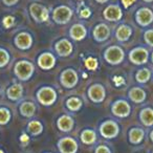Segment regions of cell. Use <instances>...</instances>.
<instances>
[{
  "label": "cell",
  "instance_id": "cell-18",
  "mask_svg": "<svg viewBox=\"0 0 153 153\" xmlns=\"http://www.w3.org/2000/svg\"><path fill=\"white\" fill-rule=\"evenodd\" d=\"M18 111H19L20 115L23 117L24 119H33L37 112L36 103L33 101L22 100L21 102H19Z\"/></svg>",
  "mask_w": 153,
  "mask_h": 153
},
{
  "label": "cell",
  "instance_id": "cell-43",
  "mask_svg": "<svg viewBox=\"0 0 153 153\" xmlns=\"http://www.w3.org/2000/svg\"><path fill=\"white\" fill-rule=\"evenodd\" d=\"M144 1H145V2H152L153 0H144Z\"/></svg>",
  "mask_w": 153,
  "mask_h": 153
},
{
  "label": "cell",
  "instance_id": "cell-20",
  "mask_svg": "<svg viewBox=\"0 0 153 153\" xmlns=\"http://www.w3.org/2000/svg\"><path fill=\"white\" fill-rule=\"evenodd\" d=\"M135 21L140 26L146 27L153 22V12L148 7H142L135 13Z\"/></svg>",
  "mask_w": 153,
  "mask_h": 153
},
{
  "label": "cell",
  "instance_id": "cell-11",
  "mask_svg": "<svg viewBox=\"0 0 153 153\" xmlns=\"http://www.w3.org/2000/svg\"><path fill=\"white\" fill-rule=\"evenodd\" d=\"M30 14L37 23H43L49 20V11L40 3H32L30 5Z\"/></svg>",
  "mask_w": 153,
  "mask_h": 153
},
{
  "label": "cell",
  "instance_id": "cell-14",
  "mask_svg": "<svg viewBox=\"0 0 153 153\" xmlns=\"http://www.w3.org/2000/svg\"><path fill=\"white\" fill-rule=\"evenodd\" d=\"M57 128L59 131L63 132V133H69L74 130V126H76V122L70 113H62L59 115L57 119Z\"/></svg>",
  "mask_w": 153,
  "mask_h": 153
},
{
  "label": "cell",
  "instance_id": "cell-17",
  "mask_svg": "<svg viewBox=\"0 0 153 153\" xmlns=\"http://www.w3.org/2000/svg\"><path fill=\"white\" fill-rule=\"evenodd\" d=\"M111 30L106 23H99L92 30V37L98 43H104L110 38Z\"/></svg>",
  "mask_w": 153,
  "mask_h": 153
},
{
  "label": "cell",
  "instance_id": "cell-4",
  "mask_svg": "<svg viewBox=\"0 0 153 153\" xmlns=\"http://www.w3.org/2000/svg\"><path fill=\"white\" fill-rule=\"evenodd\" d=\"M126 58V53L123 47L120 45L108 46L103 53V59L107 64L111 66H117L124 62Z\"/></svg>",
  "mask_w": 153,
  "mask_h": 153
},
{
  "label": "cell",
  "instance_id": "cell-23",
  "mask_svg": "<svg viewBox=\"0 0 153 153\" xmlns=\"http://www.w3.org/2000/svg\"><path fill=\"white\" fill-rule=\"evenodd\" d=\"M103 16L107 21L110 22H117L120 21L123 17V12H122L121 7L117 4H111L108 5L103 12Z\"/></svg>",
  "mask_w": 153,
  "mask_h": 153
},
{
  "label": "cell",
  "instance_id": "cell-46",
  "mask_svg": "<svg viewBox=\"0 0 153 153\" xmlns=\"http://www.w3.org/2000/svg\"><path fill=\"white\" fill-rule=\"evenodd\" d=\"M44 153H53V152H44Z\"/></svg>",
  "mask_w": 153,
  "mask_h": 153
},
{
  "label": "cell",
  "instance_id": "cell-22",
  "mask_svg": "<svg viewBox=\"0 0 153 153\" xmlns=\"http://www.w3.org/2000/svg\"><path fill=\"white\" fill-rule=\"evenodd\" d=\"M79 138L81 143L86 146H96L98 143V133L92 128H84L80 132Z\"/></svg>",
  "mask_w": 153,
  "mask_h": 153
},
{
  "label": "cell",
  "instance_id": "cell-12",
  "mask_svg": "<svg viewBox=\"0 0 153 153\" xmlns=\"http://www.w3.org/2000/svg\"><path fill=\"white\" fill-rule=\"evenodd\" d=\"M5 96L9 101L13 103H19L23 100L24 97V87L21 83H15L11 84L10 86H7V90H5Z\"/></svg>",
  "mask_w": 153,
  "mask_h": 153
},
{
  "label": "cell",
  "instance_id": "cell-42",
  "mask_svg": "<svg viewBox=\"0 0 153 153\" xmlns=\"http://www.w3.org/2000/svg\"><path fill=\"white\" fill-rule=\"evenodd\" d=\"M150 60H151V62H152V64H153V51H152V53H151V56H150Z\"/></svg>",
  "mask_w": 153,
  "mask_h": 153
},
{
  "label": "cell",
  "instance_id": "cell-39",
  "mask_svg": "<svg viewBox=\"0 0 153 153\" xmlns=\"http://www.w3.org/2000/svg\"><path fill=\"white\" fill-rule=\"evenodd\" d=\"M28 140H30V136H28L26 133H22V134H21V136H20V142L27 144Z\"/></svg>",
  "mask_w": 153,
  "mask_h": 153
},
{
  "label": "cell",
  "instance_id": "cell-45",
  "mask_svg": "<svg viewBox=\"0 0 153 153\" xmlns=\"http://www.w3.org/2000/svg\"><path fill=\"white\" fill-rule=\"evenodd\" d=\"M0 153H5V152L3 150H1V149H0Z\"/></svg>",
  "mask_w": 153,
  "mask_h": 153
},
{
  "label": "cell",
  "instance_id": "cell-31",
  "mask_svg": "<svg viewBox=\"0 0 153 153\" xmlns=\"http://www.w3.org/2000/svg\"><path fill=\"white\" fill-rule=\"evenodd\" d=\"M11 62V53L3 47H0V68H4Z\"/></svg>",
  "mask_w": 153,
  "mask_h": 153
},
{
  "label": "cell",
  "instance_id": "cell-24",
  "mask_svg": "<svg viewBox=\"0 0 153 153\" xmlns=\"http://www.w3.org/2000/svg\"><path fill=\"white\" fill-rule=\"evenodd\" d=\"M138 120L145 128L153 127V107H143L138 112Z\"/></svg>",
  "mask_w": 153,
  "mask_h": 153
},
{
  "label": "cell",
  "instance_id": "cell-26",
  "mask_svg": "<svg viewBox=\"0 0 153 153\" xmlns=\"http://www.w3.org/2000/svg\"><path fill=\"white\" fill-rule=\"evenodd\" d=\"M83 100L78 96H70L64 102V106L69 112H78L83 107Z\"/></svg>",
  "mask_w": 153,
  "mask_h": 153
},
{
  "label": "cell",
  "instance_id": "cell-5",
  "mask_svg": "<svg viewBox=\"0 0 153 153\" xmlns=\"http://www.w3.org/2000/svg\"><path fill=\"white\" fill-rule=\"evenodd\" d=\"M131 104L126 99H117L110 105V112L117 119H127L131 114Z\"/></svg>",
  "mask_w": 153,
  "mask_h": 153
},
{
  "label": "cell",
  "instance_id": "cell-16",
  "mask_svg": "<svg viewBox=\"0 0 153 153\" xmlns=\"http://www.w3.org/2000/svg\"><path fill=\"white\" fill-rule=\"evenodd\" d=\"M57 59L51 51H43L37 58V65L43 70H51L56 66Z\"/></svg>",
  "mask_w": 153,
  "mask_h": 153
},
{
  "label": "cell",
  "instance_id": "cell-21",
  "mask_svg": "<svg viewBox=\"0 0 153 153\" xmlns=\"http://www.w3.org/2000/svg\"><path fill=\"white\" fill-rule=\"evenodd\" d=\"M127 97L130 102L134 104H144L147 100V92L140 86H133L128 90Z\"/></svg>",
  "mask_w": 153,
  "mask_h": 153
},
{
  "label": "cell",
  "instance_id": "cell-30",
  "mask_svg": "<svg viewBox=\"0 0 153 153\" xmlns=\"http://www.w3.org/2000/svg\"><path fill=\"white\" fill-rule=\"evenodd\" d=\"M12 120V110L7 105H0V126H5Z\"/></svg>",
  "mask_w": 153,
  "mask_h": 153
},
{
  "label": "cell",
  "instance_id": "cell-35",
  "mask_svg": "<svg viewBox=\"0 0 153 153\" xmlns=\"http://www.w3.org/2000/svg\"><path fill=\"white\" fill-rule=\"evenodd\" d=\"M2 24L5 28H10L15 24V18L13 16H5L2 20Z\"/></svg>",
  "mask_w": 153,
  "mask_h": 153
},
{
  "label": "cell",
  "instance_id": "cell-40",
  "mask_svg": "<svg viewBox=\"0 0 153 153\" xmlns=\"http://www.w3.org/2000/svg\"><path fill=\"white\" fill-rule=\"evenodd\" d=\"M149 137H150V140H151V143L153 144V129L150 131V133H149Z\"/></svg>",
  "mask_w": 153,
  "mask_h": 153
},
{
  "label": "cell",
  "instance_id": "cell-1",
  "mask_svg": "<svg viewBox=\"0 0 153 153\" xmlns=\"http://www.w3.org/2000/svg\"><path fill=\"white\" fill-rule=\"evenodd\" d=\"M35 64L28 60H19L14 65V74L19 81H30L35 74Z\"/></svg>",
  "mask_w": 153,
  "mask_h": 153
},
{
  "label": "cell",
  "instance_id": "cell-38",
  "mask_svg": "<svg viewBox=\"0 0 153 153\" xmlns=\"http://www.w3.org/2000/svg\"><path fill=\"white\" fill-rule=\"evenodd\" d=\"M134 2H135V0H122V3H123V5L126 7V9L129 7L131 4H133Z\"/></svg>",
  "mask_w": 153,
  "mask_h": 153
},
{
  "label": "cell",
  "instance_id": "cell-3",
  "mask_svg": "<svg viewBox=\"0 0 153 153\" xmlns=\"http://www.w3.org/2000/svg\"><path fill=\"white\" fill-rule=\"evenodd\" d=\"M98 131L99 134L105 140H114L121 132V126L115 120L107 119L99 125Z\"/></svg>",
  "mask_w": 153,
  "mask_h": 153
},
{
  "label": "cell",
  "instance_id": "cell-15",
  "mask_svg": "<svg viewBox=\"0 0 153 153\" xmlns=\"http://www.w3.org/2000/svg\"><path fill=\"white\" fill-rule=\"evenodd\" d=\"M14 44L20 51H28L34 44V38L27 32H20L14 38Z\"/></svg>",
  "mask_w": 153,
  "mask_h": 153
},
{
  "label": "cell",
  "instance_id": "cell-36",
  "mask_svg": "<svg viewBox=\"0 0 153 153\" xmlns=\"http://www.w3.org/2000/svg\"><path fill=\"white\" fill-rule=\"evenodd\" d=\"M79 15H80V17L83 18V19H87V18H89L90 16H91V11H90L89 7H85L80 11Z\"/></svg>",
  "mask_w": 153,
  "mask_h": 153
},
{
  "label": "cell",
  "instance_id": "cell-28",
  "mask_svg": "<svg viewBox=\"0 0 153 153\" xmlns=\"http://www.w3.org/2000/svg\"><path fill=\"white\" fill-rule=\"evenodd\" d=\"M152 78V70L149 67H140L135 71L134 79L140 85H145L147 84Z\"/></svg>",
  "mask_w": 153,
  "mask_h": 153
},
{
  "label": "cell",
  "instance_id": "cell-37",
  "mask_svg": "<svg viewBox=\"0 0 153 153\" xmlns=\"http://www.w3.org/2000/svg\"><path fill=\"white\" fill-rule=\"evenodd\" d=\"M2 1L5 5H7V7H13V5H15L19 0H2Z\"/></svg>",
  "mask_w": 153,
  "mask_h": 153
},
{
  "label": "cell",
  "instance_id": "cell-44",
  "mask_svg": "<svg viewBox=\"0 0 153 153\" xmlns=\"http://www.w3.org/2000/svg\"><path fill=\"white\" fill-rule=\"evenodd\" d=\"M2 96V89H1V87H0V97Z\"/></svg>",
  "mask_w": 153,
  "mask_h": 153
},
{
  "label": "cell",
  "instance_id": "cell-47",
  "mask_svg": "<svg viewBox=\"0 0 153 153\" xmlns=\"http://www.w3.org/2000/svg\"><path fill=\"white\" fill-rule=\"evenodd\" d=\"M151 153H153V151H152V152H151Z\"/></svg>",
  "mask_w": 153,
  "mask_h": 153
},
{
  "label": "cell",
  "instance_id": "cell-25",
  "mask_svg": "<svg viewBox=\"0 0 153 153\" xmlns=\"http://www.w3.org/2000/svg\"><path fill=\"white\" fill-rule=\"evenodd\" d=\"M87 36V28L81 23H76L69 28V38L74 41H82Z\"/></svg>",
  "mask_w": 153,
  "mask_h": 153
},
{
  "label": "cell",
  "instance_id": "cell-7",
  "mask_svg": "<svg viewBox=\"0 0 153 153\" xmlns=\"http://www.w3.org/2000/svg\"><path fill=\"white\" fill-rule=\"evenodd\" d=\"M87 98L89 99V101L94 104H102L105 101L107 96L106 88L102 83L99 82H94V83L90 84L87 87Z\"/></svg>",
  "mask_w": 153,
  "mask_h": 153
},
{
  "label": "cell",
  "instance_id": "cell-34",
  "mask_svg": "<svg viewBox=\"0 0 153 153\" xmlns=\"http://www.w3.org/2000/svg\"><path fill=\"white\" fill-rule=\"evenodd\" d=\"M144 41L148 46L153 47V30H147L144 33Z\"/></svg>",
  "mask_w": 153,
  "mask_h": 153
},
{
  "label": "cell",
  "instance_id": "cell-10",
  "mask_svg": "<svg viewBox=\"0 0 153 153\" xmlns=\"http://www.w3.org/2000/svg\"><path fill=\"white\" fill-rule=\"evenodd\" d=\"M51 17H53V20L55 23L64 25V24H67L71 20L72 11L70 7H66V5H59L53 11Z\"/></svg>",
  "mask_w": 153,
  "mask_h": 153
},
{
  "label": "cell",
  "instance_id": "cell-33",
  "mask_svg": "<svg viewBox=\"0 0 153 153\" xmlns=\"http://www.w3.org/2000/svg\"><path fill=\"white\" fill-rule=\"evenodd\" d=\"M84 66H85L86 69L88 70H96L99 66V62L96 58L94 57H88L84 61Z\"/></svg>",
  "mask_w": 153,
  "mask_h": 153
},
{
  "label": "cell",
  "instance_id": "cell-41",
  "mask_svg": "<svg viewBox=\"0 0 153 153\" xmlns=\"http://www.w3.org/2000/svg\"><path fill=\"white\" fill-rule=\"evenodd\" d=\"M97 2H99V3H105V2H107L108 0H96Z\"/></svg>",
  "mask_w": 153,
  "mask_h": 153
},
{
  "label": "cell",
  "instance_id": "cell-13",
  "mask_svg": "<svg viewBox=\"0 0 153 153\" xmlns=\"http://www.w3.org/2000/svg\"><path fill=\"white\" fill-rule=\"evenodd\" d=\"M53 51L60 58H67L74 53V44L70 40L62 38L58 40L53 45Z\"/></svg>",
  "mask_w": 153,
  "mask_h": 153
},
{
  "label": "cell",
  "instance_id": "cell-19",
  "mask_svg": "<svg viewBox=\"0 0 153 153\" xmlns=\"http://www.w3.org/2000/svg\"><path fill=\"white\" fill-rule=\"evenodd\" d=\"M146 137L145 127H131L128 130V140L133 146H138L144 142Z\"/></svg>",
  "mask_w": 153,
  "mask_h": 153
},
{
  "label": "cell",
  "instance_id": "cell-9",
  "mask_svg": "<svg viewBox=\"0 0 153 153\" xmlns=\"http://www.w3.org/2000/svg\"><path fill=\"white\" fill-rule=\"evenodd\" d=\"M57 148L59 153H78L79 142L72 136H62L58 140Z\"/></svg>",
  "mask_w": 153,
  "mask_h": 153
},
{
  "label": "cell",
  "instance_id": "cell-8",
  "mask_svg": "<svg viewBox=\"0 0 153 153\" xmlns=\"http://www.w3.org/2000/svg\"><path fill=\"white\" fill-rule=\"evenodd\" d=\"M149 59H150V53L147 47L136 46L128 53V60L134 65H145L148 63Z\"/></svg>",
  "mask_w": 153,
  "mask_h": 153
},
{
  "label": "cell",
  "instance_id": "cell-27",
  "mask_svg": "<svg viewBox=\"0 0 153 153\" xmlns=\"http://www.w3.org/2000/svg\"><path fill=\"white\" fill-rule=\"evenodd\" d=\"M115 39L120 43L127 42L132 36V28L127 24H120L115 30Z\"/></svg>",
  "mask_w": 153,
  "mask_h": 153
},
{
  "label": "cell",
  "instance_id": "cell-2",
  "mask_svg": "<svg viewBox=\"0 0 153 153\" xmlns=\"http://www.w3.org/2000/svg\"><path fill=\"white\" fill-rule=\"evenodd\" d=\"M36 100L39 104L42 106L49 107L53 106L58 100V92L55 89V87L49 85L41 86L36 91Z\"/></svg>",
  "mask_w": 153,
  "mask_h": 153
},
{
  "label": "cell",
  "instance_id": "cell-6",
  "mask_svg": "<svg viewBox=\"0 0 153 153\" xmlns=\"http://www.w3.org/2000/svg\"><path fill=\"white\" fill-rule=\"evenodd\" d=\"M79 74L74 68L68 67L61 71L59 76L60 85L65 89H72L79 83Z\"/></svg>",
  "mask_w": 153,
  "mask_h": 153
},
{
  "label": "cell",
  "instance_id": "cell-32",
  "mask_svg": "<svg viewBox=\"0 0 153 153\" xmlns=\"http://www.w3.org/2000/svg\"><path fill=\"white\" fill-rule=\"evenodd\" d=\"M94 153H113V151L110 145L106 144V143H100L94 147Z\"/></svg>",
  "mask_w": 153,
  "mask_h": 153
},
{
  "label": "cell",
  "instance_id": "cell-29",
  "mask_svg": "<svg viewBox=\"0 0 153 153\" xmlns=\"http://www.w3.org/2000/svg\"><path fill=\"white\" fill-rule=\"evenodd\" d=\"M43 130H44V126L39 120L30 119V121H28L27 125H26V131L32 136L41 135L43 133Z\"/></svg>",
  "mask_w": 153,
  "mask_h": 153
}]
</instances>
